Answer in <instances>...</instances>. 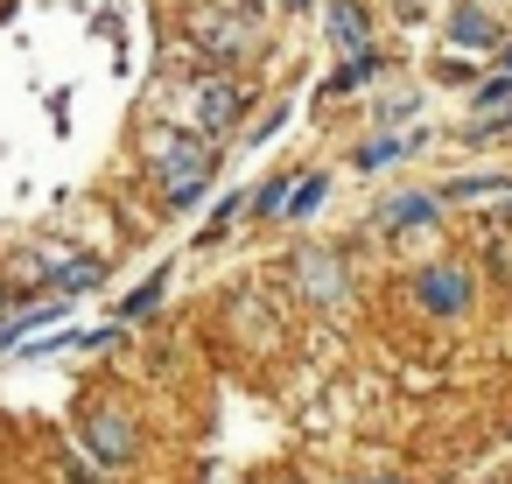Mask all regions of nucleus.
<instances>
[{"label":"nucleus","instance_id":"4468645a","mask_svg":"<svg viewBox=\"0 0 512 484\" xmlns=\"http://www.w3.org/2000/svg\"><path fill=\"white\" fill-rule=\"evenodd\" d=\"M358 78H372V57H365V50H358V57H351V64H344V71L330 78V92H351Z\"/></svg>","mask_w":512,"mask_h":484},{"label":"nucleus","instance_id":"aec40b11","mask_svg":"<svg viewBox=\"0 0 512 484\" xmlns=\"http://www.w3.org/2000/svg\"><path fill=\"white\" fill-rule=\"evenodd\" d=\"M379 484H393V477H379Z\"/></svg>","mask_w":512,"mask_h":484},{"label":"nucleus","instance_id":"39448f33","mask_svg":"<svg viewBox=\"0 0 512 484\" xmlns=\"http://www.w3.org/2000/svg\"><path fill=\"white\" fill-rule=\"evenodd\" d=\"M197 120H204V134H232V120H239V85H232V78H211V85L197 92Z\"/></svg>","mask_w":512,"mask_h":484},{"label":"nucleus","instance_id":"2eb2a0df","mask_svg":"<svg viewBox=\"0 0 512 484\" xmlns=\"http://www.w3.org/2000/svg\"><path fill=\"white\" fill-rule=\"evenodd\" d=\"M505 99H512V78H484L477 85V106H505Z\"/></svg>","mask_w":512,"mask_h":484},{"label":"nucleus","instance_id":"20e7f679","mask_svg":"<svg viewBox=\"0 0 512 484\" xmlns=\"http://www.w3.org/2000/svg\"><path fill=\"white\" fill-rule=\"evenodd\" d=\"M295 274H302V288H309L316 302H344V267H337L330 253L302 246V253H295Z\"/></svg>","mask_w":512,"mask_h":484},{"label":"nucleus","instance_id":"f8f14e48","mask_svg":"<svg viewBox=\"0 0 512 484\" xmlns=\"http://www.w3.org/2000/svg\"><path fill=\"white\" fill-rule=\"evenodd\" d=\"M162 281H169V274H148V281L134 288V302H120V309H127V316H148V309L162 302Z\"/></svg>","mask_w":512,"mask_h":484},{"label":"nucleus","instance_id":"0eeeda50","mask_svg":"<svg viewBox=\"0 0 512 484\" xmlns=\"http://www.w3.org/2000/svg\"><path fill=\"white\" fill-rule=\"evenodd\" d=\"M449 43H456V50H491V43H498V29H491V15H484V8H463V15L449 22Z\"/></svg>","mask_w":512,"mask_h":484},{"label":"nucleus","instance_id":"f3484780","mask_svg":"<svg viewBox=\"0 0 512 484\" xmlns=\"http://www.w3.org/2000/svg\"><path fill=\"white\" fill-rule=\"evenodd\" d=\"M498 134H512V113H491V120H477V134H470V141H498Z\"/></svg>","mask_w":512,"mask_h":484},{"label":"nucleus","instance_id":"dca6fc26","mask_svg":"<svg viewBox=\"0 0 512 484\" xmlns=\"http://www.w3.org/2000/svg\"><path fill=\"white\" fill-rule=\"evenodd\" d=\"M57 316H64V302H36V309L15 323V337H22V330H36V323H57Z\"/></svg>","mask_w":512,"mask_h":484},{"label":"nucleus","instance_id":"9b49d317","mask_svg":"<svg viewBox=\"0 0 512 484\" xmlns=\"http://www.w3.org/2000/svg\"><path fill=\"white\" fill-rule=\"evenodd\" d=\"M421 218H435V197H400L386 211V225H421Z\"/></svg>","mask_w":512,"mask_h":484},{"label":"nucleus","instance_id":"6e6552de","mask_svg":"<svg viewBox=\"0 0 512 484\" xmlns=\"http://www.w3.org/2000/svg\"><path fill=\"white\" fill-rule=\"evenodd\" d=\"M365 8H358V0H330V36L344 43V50H365Z\"/></svg>","mask_w":512,"mask_h":484},{"label":"nucleus","instance_id":"f03ea898","mask_svg":"<svg viewBox=\"0 0 512 484\" xmlns=\"http://www.w3.org/2000/svg\"><path fill=\"white\" fill-rule=\"evenodd\" d=\"M414 302L435 309V316H456V309L470 302V274H463V267H428V274L414 281Z\"/></svg>","mask_w":512,"mask_h":484},{"label":"nucleus","instance_id":"423d86ee","mask_svg":"<svg viewBox=\"0 0 512 484\" xmlns=\"http://www.w3.org/2000/svg\"><path fill=\"white\" fill-rule=\"evenodd\" d=\"M197 43L218 50V57H239V50H253V22H239V15H204V22H197Z\"/></svg>","mask_w":512,"mask_h":484},{"label":"nucleus","instance_id":"6ab92c4d","mask_svg":"<svg viewBox=\"0 0 512 484\" xmlns=\"http://www.w3.org/2000/svg\"><path fill=\"white\" fill-rule=\"evenodd\" d=\"M505 64H512V43H505Z\"/></svg>","mask_w":512,"mask_h":484},{"label":"nucleus","instance_id":"1a4fd4ad","mask_svg":"<svg viewBox=\"0 0 512 484\" xmlns=\"http://www.w3.org/2000/svg\"><path fill=\"white\" fill-rule=\"evenodd\" d=\"M414 141H421V134H386V141H372V148L358 155V169H379V162H393V155H407Z\"/></svg>","mask_w":512,"mask_h":484},{"label":"nucleus","instance_id":"f257e3e1","mask_svg":"<svg viewBox=\"0 0 512 484\" xmlns=\"http://www.w3.org/2000/svg\"><path fill=\"white\" fill-rule=\"evenodd\" d=\"M155 162H162V190L169 204H197L211 169H218V148L211 141H183V134H155Z\"/></svg>","mask_w":512,"mask_h":484},{"label":"nucleus","instance_id":"ddd939ff","mask_svg":"<svg viewBox=\"0 0 512 484\" xmlns=\"http://www.w3.org/2000/svg\"><path fill=\"white\" fill-rule=\"evenodd\" d=\"M99 281V260H71V267H57V288H92Z\"/></svg>","mask_w":512,"mask_h":484},{"label":"nucleus","instance_id":"9d476101","mask_svg":"<svg viewBox=\"0 0 512 484\" xmlns=\"http://www.w3.org/2000/svg\"><path fill=\"white\" fill-rule=\"evenodd\" d=\"M323 190H330L323 176H302V183H288V204H281V211H295V218H302V211H316V204H323Z\"/></svg>","mask_w":512,"mask_h":484},{"label":"nucleus","instance_id":"a211bd4d","mask_svg":"<svg viewBox=\"0 0 512 484\" xmlns=\"http://www.w3.org/2000/svg\"><path fill=\"white\" fill-rule=\"evenodd\" d=\"M281 8H302V0H281Z\"/></svg>","mask_w":512,"mask_h":484},{"label":"nucleus","instance_id":"7ed1b4c3","mask_svg":"<svg viewBox=\"0 0 512 484\" xmlns=\"http://www.w3.org/2000/svg\"><path fill=\"white\" fill-rule=\"evenodd\" d=\"M85 435H92V449H99L106 463H127V456H134V421H127L120 407H92V414H85Z\"/></svg>","mask_w":512,"mask_h":484}]
</instances>
